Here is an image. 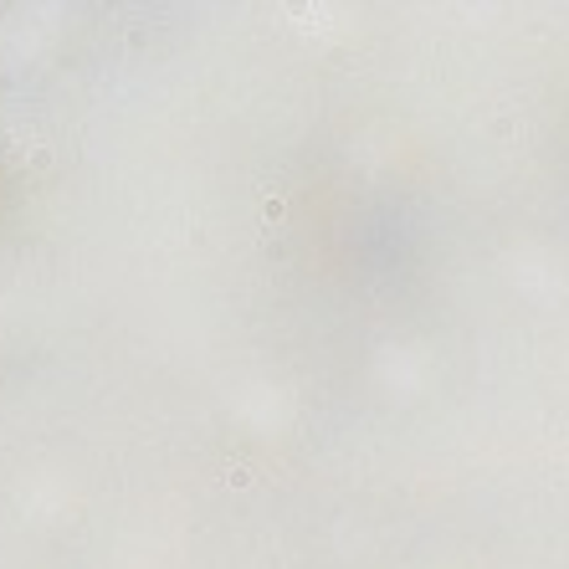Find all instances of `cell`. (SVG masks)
<instances>
[{
    "instance_id": "6da1fadb",
    "label": "cell",
    "mask_w": 569,
    "mask_h": 569,
    "mask_svg": "<svg viewBox=\"0 0 569 569\" xmlns=\"http://www.w3.org/2000/svg\"><path fill=\"white\" fill-rule=\"evenodd\" d=\"M226 482H231V488H247V482H252V467H226Z\"/></svg>"
},
{
    "instance_id": "7a4b0ae2",
    "label": "cell",
    "mask_w": 569,
    "mask_h": 569,
    "mask_svg": "<svg viewBox=\"0 0 569 569\" xmlns=\"http://www.w3.org/2000/svg\"><path fill=\"white\" fill-rule=\"evenodd\" d=\"M262 216H268V221H277V216H283V195H272L268 206H262Z\"/></svg>"
}]
</instances>
